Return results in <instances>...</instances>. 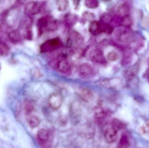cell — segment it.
I'll return each mask as SVG.
<instances>
[{"instance_id":"1","label":"cell","mask_w":149,"mask_h":148,"mask_svg":"<svg viewBox=\"0 0 149 148\" xmlns=\"http://www.w3.org/2000/svg\"><path fill=\"white\" fill-rule=\"evenodd\" d=\"M32 23L31 18L29 16H26L23 19L21 24V28L24 37L29 41L33 38Z\"/></svg>"},{"instance_id":"2","label":"cell","mask_w":149,"mask_h":148,"mask_svg":"<svg viewBox=\"0 0 149 148\" xmlns=\"http://www.w3.org/2000/svg\"><path fill=\"white\" fill-rule=\"evenodd\" d=\"M61 42L58 38H53L45 42L40 47V51L42 53L53 51L61 47Z\"/></svg>"},{"instance_id":"3","label":"cell","mask_w":149,"mask_h":148,"mask_svg":"<svg viewBox=\"0 0 149 148\" xmlns=\"http://www.w3.org/2000/svg\"><path fill=\"white\" fill-rule=\"evenodd\" d=\"M63 101V97L61 95L58 93H55L51 95L48 102L50 107L52 109L56 110L61 107Z\"/></svg>"},{"instance_id":"4","label":"cell","mask_w":149,"mask_h":148,"mask_svg":"<svg viewBox=\"0 0 149 148\" xmlns=\"http://www.w3.org/2000/svg\"><path fill=\"white\" fill-rule=\"evenodd\" d=\"M83 41V38L79 33L72 31L70 34L67 43L70 46L77 47L81 45Z\"/></svg>"},{"instance_id":"5","label":"cell","mask_w":149,"mask_h":148,"mask_svg":"<svg viewBox=\"0 0 149 148\" xmlns=\"http://www.w3.org/2000/svg\"><path fill=\"white\" fill-rule=\"evenodd\" d=\"M41 6L38 2H29L25 4L24 11L28 15H36L40 12Z\"/></svg>"},{"instance_id":"6","label":"cell","mask_w":149,"mask_h":148,"mask_svg":"<svg viewBox=\"0 0 149 148\" xmlns=\"http://www.w3.org/2000/svg\"><path fill=\"white\" fill-rule=\"evenodd\" d=\"M57 68L59 72L64 74L70 73L71 69L70 62L65 58H63L58 61L57 64Z\"/></svg>"},{"instance_id":"7","label":"cell","mask_w":149,"mask_h":148,"mask_svg":"<svg viewBox=\"0 0 149 148\" xmlns=\"http://www.w3.org/2000/svg\"><path fill=\"white\" fill-rule=\"evenodd\" d=\"M90 59L94 62L104 63L105 59L103 53L100 50L96 49L92 50L89 54Z\"/></svg>"},{"instance_id":"8","label":"cell","mask_w":149,"mask_h":148,"mask_svg":"<svg viewBox=\"0 0 149 148\" xmlns=\"http://www.w3.org/2000/svg\"><path fill=\"white\" fill-rule=\"evenodd\" d=\"M50 18L42 17L38 21L37 27L39 35L42 34L45 30H49Z\"/></svg>"},{"instance_id":"9","label":"cell","mask_w":149,"mask_h":148,"mask_svg":"<svg viewBox=\"0 0 149 148\" xmlns=\"http://www.w3.org/2000/svg\"><path fill=\"white\" fill-rule=\"evenodd\" d=\"M80 75L83 77H89L93 74V70L92 66L87 63H82L79 67Z\"/></svg>"},{"instance_id":"10","label":"cell","mask_w":149,"mask_h":148,"mask_svg":"<svg viewBox=\"0 0 149 148\" xmlns=\"http://www.w3.org/2000/svg\"><path fill=\"white\" fill-rule=\"evenodd\" d=\"M105 138L107 142L113 143L117 140V130L113 127L107 129L105 133Z\"/></svg>"},{"instance_id":"11","label":"cell","mask_w":149,"mask_h":148,"mask_svg":"<svg viewBox=\"0 0 149 148\" xmlns=\"http://www.w3.org/2000/svg\"><path fill=\"white\" fill-rule=\"evenodd\" d=\"M89 32L95 35H97L102 33V23L95 21H91L88 27Z\"/></svg>"},{"instance_id":"12","label":"cell","mask_w":149,"mask_h":148,"mask_svg":"<svg viewBox=\"0 0 149 148\" xmlns=\"http://www.w3.org/2000/svg\"><path fill=\"white\" fill-rule=\"evenodd\" d=\"M21 35L18 30H14L9 32L8 34V38L11 42L17 43L19 42L21 40Z\"/></svg>"},{"instance_id":"13","label":"cell","mask_w":149,"mask_h":148,"mask_svg":"<svg viewBox=\"0 0 149 148\" xmlns=\"http://www.w3.org/2000/svg\"><path fill=\"white\" fill-rule=\"evenodd\" d=\"M37 137L39 141L42 143H45L49 140V134L46 129H41L38 133Z\"/></svg>"},{"instance_id":"14","label":"cell","mask_w":149,"mask_h":148,"mask_svg":"<svg viewBox=\"0 0 149 148\" xmlns=\"http://www.w3.org/2000/svg\"><path fill=\"white\" fill-rule=\"evenodd\" d=\"M130 10V7L128 3H123L119 6L118 9V13L121 16L123 17L128 15Z\"/></svg>"},{"instance_id":"15","label":"cell","mask_w":149,"mask_h":148,"mask_svg":"<svg viewBox=\"0 0 149 148\" xmlns=\"http://www.w3.org/2000/svg\"><path fill=\"white\" fill-rule=\"evenodd\" d=\"M57 8L59 11H65L69 6L68 0H56V2Z\"/></svg>"},{"instance_id":"16","label":"cell","mask_w":149,"mask_h":148,"mask_svg":"<svg viewBox=\"0 0 149 148\" xmlns=\"http://www.w3.org/2000/svg\"><path fill=\"white\" fill-rule=\"evenodd\" d=\"M10 51V50L8 46L3 42L0 41V55L2 56H7Z\"/></svg>"},{"instance_id":"17","label":"cell","mask_w":149,"mask_h":148,"mask_svg":"<svg viewBox=\"0 0 149 148\" xmlns=\"http://www.w3.org/2000/svg\"><path fill=\"white\" fill-rule=\"evenodd\" d=\"M30 127L32 128L37 127L40 124V120L37 116H31L28 120Z\"/></svg>"},{"instance_id":"18","label":"cell","mask_w":149,"mask_h":148,"mask_svg":"<svg viewBox=\"0 0 149 148\" xmlns=\"http://www.w3.org/2000/svg\"><path fill=\"white\" fill-rule=\"evenodd\" d=\"M129 140L127 136L125 134L123 135L119 142V147L128 148L129 147Z\"/></svg>"},{"instance_id":"19","label":"cell","mask_w":149,"mask_h":148,"mask_svg":"<svg viewBox=\"0 0 149 148\" xmlns=\"http://www.w3.org/2000/svg\"><path fill=\"white\" fill-rule=\"evenodd\" d=\"M85 4L88 8L93 9L98 8L99 2L98 0H85Z\"/></svg>"},{"instance_id":"20","label":"cell","mask_w":149,"mask_h":148,"mask_svg":"<svg viewBox=\"0 0 149 148\" xmlns=\"http://www.w3.org/2000/svg\"><path fill=\"white\" fill-rule=\"evenodd\" d=\"M81 96L83 100L88 101L92 99L93 95L92 93L89 90L85 89L81 91Z\"/></svg>"},{"instance_id":"21","label":"cell","mask_w":149,"mask_h":148,"mask_svg":"<svg viewBox=\"0 0 149 148\" xmlns=\"http://www.w3.org/2000/svg\"><path fill=\"white\" fill-rule=\"evenodd\" d=\"M119 55L115 51L109 52L107 55V59L111 61H115L119 59Z\"/></svg>"},{"instance_id":"22","label":"cell","mask_w":149,"mask_h":148,"mask_svg":"<svg viewBox=\"0 0 149 148\" xmlns=\"http://www.w3.org/2000/svg\"><path fill=\"white\" fill-rule=\"evenodd\" d=\"M102 32L108 34H112L113 33V29L112 26L109 24L102 23Z\"/></svg>"},{"instance_id":"23","label":"cell","mask_w":149,"mask_h":148,"mask_svg":"<svg viewBox=\"0 0 149 148\" xmlns=\"http://www.w3.org/2000/svg\"><path fill=\"white\" fill-rule=\"evenodd\" d=\"M114 128L117 130V129H121L125 127L124 123L118 120H114L113 122Z\"/></svg>"},{"instance_id":"24","label":"cell","mask_w":149,"mask_h":148,"mask_svg":"<svg viewBox=\"0 0 149 148\" xmlns=\"http://www.w3.org/2000/svg\"><path fill=\"white\" fill-rule=\"evenodd\" d=\"M122 24L123 26L129 27L132 24V21L129 16L127 15L123 17L122 20Z\"/></svg>"},{"instance_id":"25","label":"cell","mask_w":149,"mask_h":148,"mask_svg":"<svg viewBox=\"0 0 149 148\" xmlns=\"http://www.w3.org/2000/svg\"><path fill=\"white\" fill-rule=\"evenodd\" d=\"M83 16L86 20L91 21H93L94 19L95 18V15L93 13L89 12H85L83 14Z\"/></svg>"},{"instance_id":"26","label":"cell","mask_w":149,"mask_h":148,"mask_svg":"<svg viewBox=\"0 0 149 148\" xmlns=\"http://www.w3.org/2000/svg\"><path fill=\"white\" fill-rule=\"evenodd\" d=\"M130 38V36L129 33L127 32H124V33H122L121 35L120 36V40L121 41L123 42H126L129 41Z\"/></svg>"},{"instance_id":"27","label":"cell","mask_w":149,"mask_h":148,"mask_svg":"<svg viewBox=\"0 0 149 148\" xmlns=\"http://www.w3.org/2000/svg\"><path fill=\"white\" fill-rule=\"evenodd\" d=\"M24 109H25L26 113L27 114H29L33 110V106L29 101H27L24 103Z\"/></svg>"},{"instance_id":"28","label":"cell","mask_w":149,"mask_h":148,"mask_svg":"<svg viewBox=\"0 0 149 148\" xmlns=\"http://www.w3.org/2000/svg\"><path fill=\"white\" fill-rule=\"evenodd\" d=\"M81 0H72L73 4L75 7H77L79 4Z\"/></svg>"},{"instance_id":"29","label":"cell","mask_w":149,"mask_h":148,"mask_svg":"<svg viewBox=\"0 0 149 148\" xmlns=\"http://www.w3.org/2000/svg\"><path fill=\"white\" fill-rule=\"evenodd\" d=\"M17 3L19 4H23L25 2L26 0H16Z\"/></svg>"},{"instance_id":"30","label":"cell","mask_w":149,"mask_h":148,"mask_svg":"<svg viewBox=\"0 0 149 148\" xmlns=\"http://www.w3.org/2000/svg\"><path fill=\"white\" fill-rule=\"evenodd\" d=\"M145 77L149 80V68L147 70L145 74Z\"/></svg>"},{"instance_id":"31","label":"cell","mask_w":149,"mask_h":148,"mask_svg":"<svg viewBox=\"0 0 149 148\" xmlns=\"http://www.w3.org/2000/svg\"><path fill=\"white\" fill-rule=\"evenodd\" d=\"M144 131L145 132H149V123L147 124L145 127H144Z\"/></svg>"},{"instance_id":"32","label":"cell","mask_w":149,"mask_h":148,"mask_svg":"<svg viewBox=\"0 0 149 148\" xmlns=\"http://www.w3.org/2000/svg\"><path fill=\"white\" fill-rule=\"evenodd\" d=\"M104 1H109V0H104Z\"/></svg>"}]
</instances>
